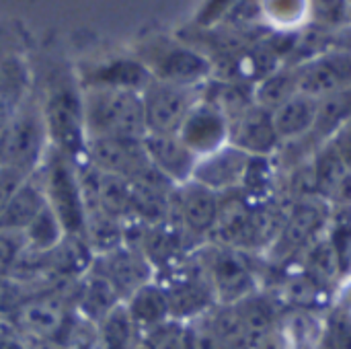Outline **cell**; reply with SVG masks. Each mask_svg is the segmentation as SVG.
<instances>
[{
    "mask_svg": "<svg viewBox=\"0 0 351 349\" xmlns=\"http://www.w3.org/2000/svg\"><path fill=\"white\" fill-rule=\"evenodd\" d=\"M150 163L173 185L191 181L197 156L183 144L177 134H146L142 138Z\"/></svg>",
    "mask_w": 351,
    "mask_h": 349,
    "instance_id": "obj_15",
    "label": "cell"
},
{
    "mask_svg": "<svg viewBox=\"0 0 351 349\" xmlns=\"http://www.w3.org/2000/svg\"><path fill=\"white\" fill-rule=\"evenodd\" d=\"M49 150V138L41 109L21 105L0 130V165L23 175H33Z\"/></svg>",
    "mask_w": 351,
    "mask_h": 349,
    "instance_id": "obj_3",
    "label": "cell"
},
{
    "mask_svg": "<svg viewBox=\"0 0 351 349\" xmlns=\"http://www.w3.org/2000/svg\"><path fill=\"white\" fill-rule=\"evenodd\" d=\"M294 68L298 93L315 99L351 86V51H323Z\"/></svg>",
    "mask_w": 351,
    "mask_h": 349,
    "instance_id": "obj_9",
    "label": "cell"
},
{
    "mask_svg": "<svg viewBox=\"0 0 351 349\" xmlns=\"http://www.w3.org/2000/svg\"><path fill=\"white\" fill-rule=\"evenodd\" d=\"M313 19L321 25H341L348 19V0H306Z\"/></svg>",
    "mask_w": 351,
    "mask_h": 349,
    "instance_id": "obj_30",
    "label": "cell"
},
{
    "mask_svg": "<svg viewBox=\"0 0 351 349\" xmlns=\"http://www.w3.org/2000/svg\"><path fill=\"white\" fill-rule=\"evenodd\" d=\"M228 142L239 150L247 152L249 156L274 158L282 148V140L274 125V113L257 103H253L241 115L230 119Z\"/></svg>",
    "mask_w": 351,
    "mask_h": 349,
    "instance_id": "obj_13",
    "label": "cell"
},
{
    "mask_svg": "<svg viewBox=\"0 0 351 349\" xmlns=\"http://www.w3.org/2000/svg\"><path fill=\"white\" fill-rule=\"evenodd\" d=\"M64 237H66V232L49 206H45L31 220V224L23 230L25 249L35 251V253H49Z\"/></svg>",
    "mask_w": 351,
    "mask_h": 349,
    "instance_id": "obj_27",
    "label": "cell"
},
{
    "mask_svg": "<svg viewBox=\"0 0 351 349\" xmlns=\"http://www.w3.org/2000/svg\"><path fill=\"white\" fill-rule=\"evenodd\" d=\"M325 239L337 257L339 269H343L351 261V208L333 206Z\"/></svg>",
    "mask_w": 351,
    "mask_h": 349,
    "instance_id": "obj_29",
    "label": "cell"
},
{
    "mask_svg": "<svg viewBox=\"0 0 351 349\" xmlns=\"http://www.w3.org/2000/svg\"><path fill=\"white\" fill-rule=\"evenodd\" d=\"M220 212V193L197 181L177 185L171 195L169 222L177 226L195 247L210 241Z\"/></svg>",
    "mask_w": 351,
    "mask_h": 349,
    "instance_id": "obj_6",
    "label": "cell"
},
{
    "mask_svg": "<svg viewBox=\"0 0 351 349\" xmlns=\"http://www.w3.org/2000/svg\"><path fill=\"white\" fill-rule=\"evenodd\" d=\"M333 206L321 195H308L292 200L286 220L269 245V251L278 259L304 255L327 232Z\"/></svg>",
    "mask_w": 351,
    "mask_h": 349,
    "instance_id": "obj_5",
    "label": "cell"
},
{
    "mask_svg": "<svg viewBox=\"0 0 351 349\" xmlns=\"http://www.w3.org/2000/svg\"><path fill=\"white\" fill-rule=\"evenodd\" d=\"M249 158L251 156L247 152L239 150L228 142L216 152L197 158L191 181H197L216 193H228L241 189Z\"/></svg>",
    "mask_w": 351,
    "mask_h": 349,
    "instance_id": "obj_14",
    "label": "cell"
},
{
    "mask_svg": "<svg viewBox=\"0 0 351 349\" xmlns=\"http://www.w3.org/2000/svg\"><path fill=\"white\" fill-rule=\"evenodd\" d=\"M199 99V86H179L154 78L142 91L146 134H179Z\"/></svg>",
    "mask_w": 351,
    "mask_h": 349,
    "instance_id": "obj_8",
    "label": "cell"
},
{
    "mask_svg": "<svg viewBox=\"0 0 351 349\" xmlns=\"http://www.w3.org/2000/svg\"><path fill=\"white\" fill-rule=\"evenodd\" d=\"M49 146L68 156L76 167L86 163V130L82 93L72 86H58L49 93L41 109Z\"/></svg>",
    "mask_w": 351,
    "mask_h": 349,
    "instance_id": "obj_4",
    "label": "cell"
},
{
    "mask_svg": "<svg viewBox=\"0 0 351 349\" xmlns=\"http://www.w3.org/2000/svg\"><path fill=\"white\" fill-rule=\"evenodd\" d=\"M0 349H21V346L12 339H0Z\"/></svg>",
    "mask_w": 351,
    "mask_h": 349,
    "instance_id": "obj_34",
    "label": "cell"
},
{
    "mask_svg": "<svg viewBox=\"0 0 351 349\" xmlns=\"http://www.w3.org/2000/svg\"><path fill=\"white\" fill-rule=\"evenodd\" d=\"M177 136L197 158H202L228 144L230 123L228 117L216 105L206 99H199L185 117Z\"/></svg>",
    "mask_w": 351,
    "mask_h": 349,
    "instance_id": "obj_10",
    "label": "cell"
},
{
    "mask_svg": "<svg viewBox=\"0 0 351 349\" xmlns=\"http://www.w3.org/2000/svg\"><path fill=\"white\" fill-rule=\"evenodd\" d=\"M298 93V78H296V68H278L271 72L267 78L257 82L253 86V97L255 103L274 111L280 107L284 101H288L292 95Z\"/></svg>",
    "mask_w": 351,
    "mask_h": 349,
    "instance_id": "obj_26",
    "label": "cell"
},
{
    "mask_svg": "<svg viewBox=\"0 0 351 349\" xmlns=\"http://www.w3.org/2000/svg\"><path fill=\"white\" fill-rule=\"evenodd\" d=\"M317 111H319V99L304 93H296L280 107H276L271 113L282 144L308 136L315 128Z\"/></svg>",
    "mask_w": 351,
    "mask_h": 349,
    "instance_id": "obj_16",
    "label": "cell"
},
{
    "mask_svg": "<svg viewBox=\"0 0 351 349\" xmlns=\"http://www.w3.org/2000/svg\"><path fill=\"white\" fill-rule=\"evenodd\" d=\"M154 80L152 72L144 62L138 60H115L90 74L88 86H109L142 93Z\"/></svg>",
    "mask_w": 351,
    "mask_h": 349,
    "instance_id": "obj_19",
    "label": "cell"
},
{
    "mask_svg": "<svg viewBox=\"0 0 351 349\" xmlns=\"http://www.w3.org/2000/svg\"><path fill=\"white\" fill-rule=\"evenodd\" d=\"M331 206H343L351 208V169L346 171V175L341 177V181L337 183L333 195H331Z\"/></svg>",
    "mask_w": 351,
    "mask_h": 349,
    "instance_id": "obj_33",
    "label": "cell"
},
{
    "mask_svg": "<svg viewBox=\"0 0 351 349\" xmlns=\"http://www.w3.org/2000/svg\"><path fill=\"white\" fill-rule=\"evenodd\" d=\"M82 239L86 241L95 257L111 253L123 245V220L101 210H90L86 212Z\"/></svg>",
    "mask_w": 351,
    "mask_h": 349,
    "instance_id": "obj_25",
    "label": "cell"
},
{
    "mask_svg": "<svg viewBox=\"0 0 351 349\" xmlns=\"http://www.w3.org/2000/svg\"><path fill=\"white\" fill-rule=\"evenodd\" d=\"M90 267L113 286L121 300H128L136 290L154 280V269L146 261V257L128 245L95 257Z\"/></svg>",
    "mask_w": 351,
    "mask_h": 349,
    "instance_id": "obj_11",
    "label": "cell"
},
{
    "mask_svg": "<svg viewBox=\"0 0 351 349\" xmlns=\"http://www.w3.org/2000/svg\"><path fill=\"white\" fill-rule=\"evenodd\" d=\"M16 311H19L21 325L35 337L53 339L64 331L66 315L64 309L53 300H33L21 304Z\"/></svg>",
    "mask_w": 351,
    "mask_h": 349,
    "instance_id": "obj_21",
    "label": "cell"
},
{
    "mask_svg": "<svg viewBox=\"0 0 351 349\" xmlns=\"http://www.w3.org/2000/svg\"><path fill=\"white\" fill-rule=\"evenodd\" d=\"M23 249H25L23 232L0 230V276H8L14 269Z\"/></svg>",
    "mask_w": 351,
    "mask_h": 349,
    "instance_id": "obj_31",
    "label": "cell"
},
{
    "mask_svg": "<svg viewBox=\"0 0 351 349\" xmlns=\"http://www.w3.org/2000/svg\"><path fill=\"white\" fill-rule=\"evenodd\" d=\"M82 278L84 280L80 288V313L84 315L86 321L99 323L107 313L121 304V298L117 296L113 286L93 267Z\"/></svg>",
    "mask_w": 351,
    "mask_h": 349,
    "instance_id": "obj_23",
    "label": "cell"
},
{
    "mask_svg": "<svg viewBox=\"0 0 351 349\" xmlns=\"http://www.w3.org/2000/svg\"><path fill=\"white\" fill-rule=\"evenodd\" d=\"M37 175L41 179L47 206L58 216L64 232L70 237H82L86 208L76 165L49 146L41 167L37 169Z\"/></svg>",
    "mask_w": 351,
    "mask_h": 349,
    "instance_id": "obj_2",
    "label": "cell"
},
{
    "mask_svg": "<svg viewBox=\"0 0 351 349\" xmlns=\"http://www.w3.org/2000/svg\"><path fill=\"white\" fill-rule=\"evenodd\" d=\"M146 68L156 80L179 86H202L214 70L212 62L206 56L177 43L158 47Z\"/></svg>",
    "mask_w": 351,
    "mask_h": 349,
    "instance_id": "obj_12",
    "label": "cell"
},
{
    "mask_svg": "<svg viewBox=\"0 0 351 349\" xmlns=\"http://www.w3.org/2000/svg\"><path fill=\"white\" fill-rule=\"evenodd\" d=\"M138 349H193V333L181 321L169 319L148 331H142Z\"/></svg>",
    "mask_w": 351,
    "mask_h": 349,
    "instance_id": "obj_28",
    "label": "cell"
},
{
    "mask_svg": "<svg viewBox=\"0 0 351 349\" xmlns=\"http://www.w3.org/2000/svg\"><path fill=\"white\" fill-rule=\"evenodd\" d=\"M348 121H351V86L319 99L317 121L311 138L321 146L329 142Z\"/></svg>",
    "mask_w": 351,
    "mask_h": 349,
    "instance_id": "obj_20",
    "label": "cell"
},
{
    "mask_svg": "<svg viewBox=\"0 0 351 349\" xmlns=\"http://www.w3.org/2000/svg\"><path fill=\"white\" fill-rule=\"evenodd\" d=\"M31 177V175H29ZM27 179V175H23L21 171L12 169V167H4L0 165V216L4 214L8 202L12 200L14 191L21 187V183Z\"/></svg>",
    "mask_w": 351,
    "mask_h": 349,
    "instance_id": "obj_32",
    "label": "cell"
},
{
    "mask_svg": "<svg viewBox=\"0 0 351 349\" xmlns=\"http://www.w3.org/2000/svg\"><path fill=\"white\" fill-rule=\"evenodd\" d=\"M97 331L101 349H138L142 335L123 302L97 323Z\"/></svg>",
    "mask_w": 351,
    "mask_h": 349,
    "instance_id": "obj_24",
    "label": "cell"
},
{
    "mask_svg": "<svg viewBox=\"0 0 351 349\" xmlns=\"http://www.w3.org/2000/svg\"><path fill=\"white\" fill-rule=\"evenodd\" d=\"M45 259L47 265L53 267L60 276L76 278V276H84L90 269L95 261V253L90 251V247L82 237L66 234L49 253H45Z\"/></svg>",
    "mask_w": 351,
    "mask_h": 349,
    "instance_id": "obj_22",
    "label": "cell"
},
{
    "mask_svg": "<svg viewBox=\"0 0 351 349\" xmlns=\"http://www.w3.org/2000/svg\"><path fill=\"white\" fill-rule=\"evenodd\" d=\"M125 309L140 331H148L156 325H162L171 319V309L167 300V292L158 282H148L140 290H136L128 300Z\"/></svg>",
    "mask_w": 351,
    "mask_h": 349,
    "instance_id": "obj_18",
    "label": "cell"
},
{
    "mask_svg": "<svg viewBox=\"0 0 351 349\" xmlns=\"http://www.w3.org/2000/svg\"><path fill=\"white\" fill-rule=\"evenodd\" d=\"M86 138H144L146 119L142 93L86 86L82 93Z\"/></svg>",
    "mask_w": 351,
    "mask_h": 349,
    "instance_id": "obj_1",
    "label": "cell"
},
{
    "mask_svg": "<svg viewBox=\"0 0 351 349\" xmlns=\"http://www.w3.org/2000/svg\"><path fill=\"white\" fill-rule=\"evenodd\" d=\"M45 206H47L45 191H43L41 179L35 171L31 177H27L21 183V187L14 191L12 200L8 202L4 214L0 216V230L23 232Z\"/></svg>",
    "mask_w": 351,
    "mask_h": 349,
    "instance_id": "obj_17",
    "label": "cell"
},
{
    "mask_svg": "<svg viewBox=\"0 0 351 349\" xmlns=\"http://www.w3.org/2000/svg\"><path fill=\"white\" fill-rule=\"evenodd\" d=\"M195 257L222 302L243 300L253 288V272L247 251H239L218 243H206L195 249Z\"/></svg>",
    "mask_w": 351,
    "mask_h": 349,
    "instance_id": "obj_7",
    "label": "cell"
}]
</instances>
